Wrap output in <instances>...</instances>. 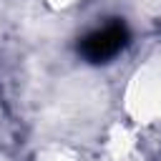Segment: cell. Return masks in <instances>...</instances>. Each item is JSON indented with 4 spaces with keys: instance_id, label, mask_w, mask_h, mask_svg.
<instances>
[{
    "instance_id": "obj_1",
    "label": "cell",
    "mask_w": 161,
    "mask_h": 161,
    "mask_svg": "<svg viewBox=\"0 0 161 161\" xmlns=\"http://www.w3.org/2000/svg\"><path fill=\"white\" fill-rule=\"evenodd\" d=\"M126 38H128L126 28H123L121 23H111V25L98 28V30H93L91 35H86L83 43H80V53H83L91 63H103V60L113 58V55L126 45Z\"/></svg>"
}]
</instances>
